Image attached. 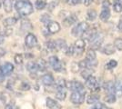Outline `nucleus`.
<instances>
[{"instance_id": "f257e3e1", "label": "nucleus", "mask_w": 122, "mask_h": 109, "mask_svg": "<svg viewBox=\"0 0 122 109\" xmlns=\"http://www.w3.org/2000/svg\"><path fill=\"white\" fill-rule=\"evenodd\" d=\"M15 9L20 16H27L33 13V5L27 0H17L15 3Z\"/></svg>"}, {"instance_id": "f03ea898", "label": "nucleus", "mask_w": 122, "mask_h": 109, "mask_svg": "<svg viewBox=\"0 0 122 109\" xmlns=\"http://www.w3.org/2000/svg\"><path fill=\"white\" fill-rule=\"evenodd\" d=\"M48 64L50 66L52 69L55 71V72L60 73L64 71V65L63 63L61 62L60 60L58 59V57H56V56H51L49 58H48Z\"/></svg>"}, {"instance_id": "7ed1b4c3", "label": "nucleus", "mask_w": 122, "mask_h": 109, "mask_svg": "<svg viewBox=\"0 0 122 109\" xmlns=\"http://www.w3.org/2000/svg\"><path fill=\"white\" fill-rule=\"evenodd\" d=\"M88 28H89V26H88V24H87L86 22H85V21L80 22V23H78L76 26H75L72 28V30H71L72 36H76V37L83 36V34H84Z\"/></svg>"}, {"instance_id": "20e7f679", "label": "nucleus", "mask_w": 122, "mask_h": 109, "mask_svg": "<svg viewBox=\"0 0 122 109\" xmlns=\"http://www.w3.org/2000/svg\"><path fill=\"white\" fill-rule=\"evenodd\" d=\"M66 88L71 90L72 92H86L85 86L83 85V84L76 80L66 82Z\"/></svg>"}, {"instance_id": "39448f33", "label": "nucleus", "mask_w": 122, "mask_h": 109, "mask_svg": "<svg viewBox=\"0 0 122 109\" xmlns=\"http://www.w3.org/2000/svg\"><path fill=\"white\" fill-rule=\"evenodd\" d=\"M86 92H72L70 95V101L74 104H81L85 101Z\"/></svg>"}, {"instance_id": "423d86ee", "label": "nucleus", "mask_w": 122, "mask_h": 109, "mask_svg": "<svg viewBox=\"0 0 122 109\" xmlns=\"http://www.w3.org/2000/svg\"><path fill=\"white\" fill-rule=\"evenodd\" d=\"M86 86L88 89H90L93 92H97L99 89H100V86H99V84L97 82V78L93 76H90L88 78L86 79Z\"/></svg>"}, {"instance_id": "0eeeda50", "label": "nucleus", "mask_w": 122, "mask_h": 109, "mask_svg": "<svg viewBox=\"0 0 122 109\" xmlns=\"http://www.w3.org/2000/svg\"><path fill=\"white\" fill-rule=\"evenodd\" d=\"M85 47H86V43L84 41V39L76 40L74 44V55H76L77 57L82 56L85 51Z\"/></svg>"}, {"instance_id": "6e6552de", "label": "nucleus", "mask_w": 122, "mask_h": 109, "mask_svg": "<svg viewBox=\"0 0 122 109\" xmlns=\"http://www.w3.org/2000/svg\"><path fill=\"white\" fill-rule=\"evenodd\" d=\"M14 71V66L13 64L9 62H5L0 65V73L5 76H8Z\"/></svg>"}, {"instance_id": "1a4fd4ad", "label": "nucleus", "mask_w": 122, "mask_h": 109, "mask_svg": "<svg viewBox=\"0 0 122 109\" xmlns=\"http://www.w3.org/2000/svg\"><path fill=\"white\" fill-rule=\"evenodd\" d=\"M25 45L27 48H34L37 46V39L32 33H28L25 37Z\"/></svg>"}, {"instance_id": "9d476101", "label": "nucleus", "mask_w": 122, "mask_h": 109, "mask_svg": "<svg viewBox=\"0 0 122 109\" xmlns=\"http://www.w3.org/2000/svg\"><path fill=\"white\" fill-rule=\"evenodd\" d=\"M46 29L49 34H56L60 31V25L56 21H50L46 25Z\"/></svg>"}, {"instance_id": "9b49d317", "label": "nucleus", "mask_w": 122, "mask_h": 109, "mask_svg": "<svg viewBox=\"0 0 122 109\" xmlns=\"http://www.w3.org/2000/svg\"><path fill=\"white\" fill-rule=\"evenodd\" d=\"M26 70L30 73L31 76H36V74L38 73V71H40L37 63L33 62V61H30V62H28L26 64Z\"/></svg>"}, {"instance_id": "f8f14e48", "label": "nucleus", "mask_w": 122, "mask_h": 109, "mask_svg": "<svg viewBox=\"0 0 122 109\" xmlns=\"http://www.w3.org/2000/svg\"><path fill=\"white\" fill-rule=\"evenodd\" d=\"M41 82H42V84H43L44 85H46V86L48 87V86L54 85V84H55V79L52 76V75H50V74H46V75L42 76V77H41Z\"/></svg>"}, {"instance_id": "ddd939ff", "label": "nucleus", "mask_w": 122, "mask_h": 109, "mask_svg": "<svg viewBox=\"0 0 122 109\" xmlns=\"http://www.w3.org/2000/svg\"><path fill=\"white\" fill-rule=\"evenodd\" d=\"M20 27H21V30L24 32H27V31H30L31 29L33 28V25L29 20L27 19H23L21 21V24H20Z\"/></svg>"}, {"instance_id": "4468645a", "label": "nucleus", "mask_w": 122, "mask_h": 109, "mask_svg": "<svg viewBox=\"0 0 122 109\" xmlns=\"http://www.w3.org/2000/svg\"><path fill=\"white\" fill-rule=\"evenodd\" d=\"M77 20V17L76 15H70V16H66L64 18L63 20V24L65 25V26H70L73 24H75Z\"/></svg>"}, {"instance_id": "2eb2a0df", "label": "nucleus", "mask_w": 122, "mask_h": 109, "mask_svg": "<svg viewBox=\"0 0 122 109\" xmlns=\"http://www.w3.org/2000/svg\"><path fill=\"white\" fill-rule=\"evenodd\" d=\"M2 5L4 7V10L6 13H10L13 9V5H15V4H14V0H3Z\"/></svg>"}, {"instance_id": "dca6fc26", "label": "nucleus", "mask_w": 122, "mask_h": 109, "mask_svg": "<svg viewBox=\"0 0 122 109\" xmlns=\"http://www.w3.org/2000/svg\"><path fill=\"white\" fill-rule=\"evenodd\" d=\"M104 89L107 94H115V82L107 81L104 84Z\"/></svg>"}, {"instance_id": "f3484780", "label": "nucleus", "mask_w": 122, "mask_h": 109, "mask_svg": "<svg viewBox=\"0 0 122 109\" xmlns=\"http://www.w3.org/2000/svg\"><path fill=\"white\" fill-rule=\"evenodd\" d=\"M46 105L49 109H59V104L56 100L50 98V97H46Z\"/></svg>"}, {"instance_id": "a211bd4d", "label": "nucleus", "mask_w": 122, "mask_h": 109, "mask_svg": "<svg viewBox=\"0 0 122 109\" xmlns=\"http://www.w3.org/2000/svg\"><path fill=\"white\" fill-rule=\"evenodd\" d=\"M115 46L114 45H112V44H108L107 46H105V47L102 48V53L103 54H105V55H107V56H111L113 55L115 51H116V49H115Z\"/></svg>"}, {"instance_id": "6ab92c4d", "label": "nucleus", "mask_w": 122, "mask_h": 109, "mask_svg": "<svg viewBox=\"0 0 122 109\" xmlns=\"http://www.w3.org/2000/svg\"><path fill=\"white\" fill-rule=\"evenodd\" d=\"M55 43H56V47L57 51H59V50L63 51V52L66 51L67 46H66V43L64 39H60V38L59 39H56V40H55Z\"/></svg>"}, {"instance_id": "aec40b11", "label": "nucleus", "mask_w": 122, "mask_h": 109, "mask_svg": "<svg viewBox=\"0 0 122 109\" xmlns=\"http://www.w3.org/2000/svg\"><path fill=\"white\" fill-rule=\"evenodd\" d=\"M109 17H110V11H109V8H107V7L103 8L101 11V13H100V15H99L100 20H101L102 22H107V21L109 19Z\"/></svg>"}, {"instance_id": "412c9836", "label": "nucleus", "mask_w": 122, "mask_h": 109, "mask_svg": "<svg viewBox=\"0 0 122 109\" xmlns=\"http://www.w3.org/2000/svg\"><path fill=\"white\" fill-rule=\"evenodd\" d=\"M17 22V18L15 17H6L5 20L3 21V25L5 27H11V26H15Z\"/></svg>"}, {"instance_id": "4be33fe9", "label": "nucleus", "mask_w": 122, "mask_h": 109, "mask_svg": "<svg viewBox=\"0 0 122 109\" xmlns=\"http://www.w3.org/2000/svg\"><path fill=\"white\" fill-rule=\"evenodd\" d=\"M99 100V95L97 94H91L87 96L86 98V103L88 104H96L98 102Z\"/></svg>"}, {"instance_id": "5701e85b", "label": "nucleus", "mask_w": 122, "mask_h": 109, "mask_svg": "<svg viewBox=\"0 0 122 109\" xmlns=\"http://www.w3.org/2000/svg\"><path fill=\"white\" fill-rule=\"evenodd\" d=\"M66 96V91L65 89H56V98L59 101H64Z\"/></svg>"}, {"instance_id": "b1692460", "label": "nucleus", "mask_w": 122, "mask_h": 109, "mask_svg": "<svg viewBox=\"0 0 122 109\" xmlns=\"http://www.w3.org/2000/svg\"><path fill=\"white\" fill-rule=\"evenodd\" d=\"M115 95L117 96L122 95V82L120 80H117L115 82Z\"/></svg>"}, {"instance_id": "393cba45", "label": "nucleus", "mask_w": 122, "mask_h": 109, "mask_svg": "<svg viewBox=\"0 0 122 109\" xmlns=\"http://www.w3.org/2000/svg\"><path fill=\"white\" fill-rule=\"evenodd\" d=\"M104 100H105V102H107L108 104H114L117 101V95L115 94H107L105 96Z\"/></svg>"}, {"instance_id": "a878e982", "label": "nucleus", "mask_w": 122, "mask_h": 109, "mask_svg": "<svg viewBox=\"0 0 122 109\" xmlns=\"http://www.w3.org/2000/svg\"><path fill=\"white\" fill-rule=\"evenodd\" d=\"M96 52L94 49L92 48H89L87 51H86V59L87 60H90V61H93V60H96Z\"/></svg>"}, {"instance_id": "bb28decb", "label": "nucleus", "mask_w": 122, "mask_h": 109, "mask_svg": "<svg viewBox=\"0 0 122 109\" xmlns=\"http://www.w3.org/2000/svg\"><path fill=\"white\" fill-rule=\"evenodd\" d=\"M12 33H13V30L11 29L10 27H5V26H4V28L0 27V35L1 36H9L12 35Z\"/></svg>"}, {"instance_id": "cd10ccee", "label": "nucleus", "mask_w": 122, "mask_h": 109, "mask_svg": "<svg viewBox=\"0 0 122 109\" xmlns=\"http://www.w3.org/2000/svg\"><path fill=\"white\" fill-rule=\"evenodd\" d=\"M56 89H65L66 88V81L65 79H58L55 83Z\"/></svg>"}, {"instance_id": "c85d7f7f", "label": "nucleus", "mask_w": 122, "mask_h": 109, "mask_svg": "<svg viewBox=\"0 0 122 109\" xmlns=\"http://www.w3.org/2000/svg\"><path fill=\"white\" fill-rule=\"evenodd\" d=\"M97 18V12L94 9H90L86 13V19L89 21H94Z\"/></svg>"}, {"instance_id": "c756f323", "label": "nucleus", "mask_w": 122, "mask_h": 109, "mask_svg": "<svg viewBox=\"0 0 122 109\" xmlns=\"http://www.w3.org/2000/svg\"><path fill=\"white\" fill-rule=\"evenodd\" d=\"M46 48L48 50V51H51V52H55V51H57L56 47V43L55 41H48L46 43Z\"/></svg>"}, {"instance_id": "7c9ffc66", "label": "nucleus", "mask_w": 122, "mask_h": 109, "mask_svg": "<svg viewBox=\"0 0 122 109\" xmlns=\"http://www.w3.org/2000/svg\"><path fill=\"white\" fill-rule=\"evenodd\" d=\"M35 5H36V8L37 10H42L46 6V3L45 0H36Z\"/></svg>"}, {"instance_id": "2f4dec72", "label": "nucleus", "mask_w": 122, "mask_h": 109, "mask_svg": "<svg viewBox=\"0 0 122 109\" xmlns=\"http://www.w3.org/2000/svg\"><path fill=\"white\" fill-rule=\"evenodd\" d=\"M93 74V70L92 69H89V68H85V69H82V72H81V76L84 79H86L88 78L90 76H92Z\"/></svg>"}, {"instance_id": "473e14b6", "label": "nucleus", "mask_w": 122, "mask_h": 109, "mask_svg": "<svg viewBox=\"0 0 122 109\" xmlns=\"http://www.w3.org/2000/svg\"><path fill=\"white\" fill-rule=\"evenodd\" d=\"M117 66V62L116 61V60L112 59V60H110L109 62H107V64H106L105 68H106L107 70H112L113 68H115Z\"/></svg>"}, {"instance_id": "72a5a7b5", "label": "nucleus", "mask_w": 122, "mask_h": 109, "mask_svg": "<svg viewBox=\"0 0 122 109\" xmlns=\"http://www.w3.org/2000/svg\"><path fill=\"white\" fill-rule=\"evenodd\" d=\"M37 65H38V66H39V69H40V71H44V70H46V67H47V65H46V62L43 59V58H39L38 60H37Z\"/></svg>"}, {"instance_id": "f704fd0d", "label": "nucleus", "mask_w": 122, "mask_h": 109, "mask_svg": "<svg viewBox=\"0 0 122 109\" xmlns=\"http://www.w3.org/2000/svg\"><path fill=\"white\" fill-rule=\"evenodd\" d=\"M14 60L16 65H22L23 64V61H24V57L21 54H16L14 57Z\"/></svg>"}, {"instance_id": "c9c22d12", "label": "nucleus", "mask_w": 122, "mask_h": 109, "mask_svg": "<svg viewBox=\"0 0 122 109\" xmlns=\"http://www.w3.org/2000/svg\"><path fill=\"white\" fill-rule=\"evenodd\" d=\"M40 21L42 23H44V24H46L47 25L49 22H50V16L48 15V14H43L40 17Z\"/></svg>"}, {"instance_id": "e433bc0d", "label": "nucleus", "mask_w": 122, "mask_h": 109, "mask_svg": "<svg viewBox=\"0 0 122 109\" xmlns=\"http://www.w3.org/2000/svg\"><path fill=\"white\" fill-rule=\"evenodd\" d=\"M114 46L117 48V50L122 51V38H117L114 41Z\"/></svg>"}, {"instance_id": "4c0bfd02", "label": "nucleus", "mask_w": 122, "mask_h": 109, "mask_svg": "<svg viewBox=\"0 0 122 109\" xmlns=\"http://www.w3.org/2000/svg\"><path fill=\"white\" fill-rule=\"evenodd\" d=\"M58 4V0H52L49 4H47V9L49 11L54 10V8L56 7Z\"/></svg>"}, {"instance_id": "58836bf2", "label": "nucleus", "mask_w": 122, "mask_h": 109, "mask_svg": "<svg viewBox=\"0 0 122 109\" xmlns=\"http://www.w3.org/2000/svg\"><path fill=\"white\" fill-rule=\"evenodd\" d=\"M80 69V66H79V64L76 62H73L71 64V71L73 73H77Z\"/></svg>"}, {"instance_id": "ea45409f", "label": "nucleus", "mask_w": 122, "mask_h": 109, "mask_svg": "<svg viewBox=\"0 0 122 109\" xmlns=\"http://www.w3.org/2000/svg\"><path fill=\"white\" fill-rule=\"evenodd\" d=\"M113 8L117 13H119L122 11V4L119 2H115L114 5H113Z\"/></svg>"}, {"instance_id": "a19ab883", "label": "nucleus", "mask_w": 122, "mask_h": 109, "mask_svg": "<svg viewBox=\"0 0 122 109\" xmlns=\"http://www.w3.org/2000/svg\"><path fill=\"white\" fill-rule=\"evenodd\" d=\"M65 54H66V56H68V57H71L74 55V46H70V47H67L66 49V51H65Z\"/></svg>"}, {"instance_id": "79ce46f5", "label": "nucleus", "mask_w": 122, "mask_h": 109, "mask_svg": "<svg viewBox=\"0 0 122 109\" xmlns=\"http://www.w3.org/2000/svg\"><path fill=\"white\" fill-rule=\"evenodd\" d=\"M20 89L22 91H27L30 89V85L27 82H22V84L20 85Z\"/></svg>"}, {"instance_id": "37998d69", "label": "nucleus", "mask_w": 122, "mask_h": 109, "mask_svg": "<svg viewBox=\"0 0 122 109\" xmlns=\"http://www.w3.org/2000/svg\"><path fill=\"white\" fill-rule=\"evenodd\" d=\"M5 109H17V107L14 102H10V103L5 104Z\"/></svg>"}, {"instance_id": "c03bdc74", "label": "nucleus", "mask_w": 122, "mask_h": 109, "mask_svg": "<svg viewBox=\"0 0 122 109\" xmlns=\"http://www.w3.org/2000/svg\"><path fill=\"white\" fill-rule=\"evenodd\" d=\"M5 101H6V98H5V95L0 94V105H4L5 104Z\"/></svg>"}, {"instance_id": "a18cd8bd", "label": "nucleus", "mask_w": 122, "mask_h": 109, "mask_svg": "<svg viewBox=\"0 0 122 109\" xmlns=\"http://www.w3.org/2000/svg\"><path fill=\"white\" fill-rule=\"evenodd\" d=\"M67 2H68V4H69V5H77V4H79V3L81 2V0H68Z\"/></svg>"}, {"instance_id": "49530a36", "label": "nucleus", "mask_w": 122, "mask_h": 109, "mask_svg": "<svg viewBox=\"0 0 122 109\" xmlns=\"http://www.w3.org/2000/svg\"><path fill=\"white\" fill-rule=\"evenodd\" d=\"M96 107H97V109H109L108 107H107L105 104H101V103H97V105H96Z\"/></svg>"}, {"instance_id": "de8ad7c7", "label": "nucleus", "mask_w": 122, "mask_h": 109, "mask_svg": "<svg viewBox=\"0 0 122 109\" xmlns=\"http://www.w3.org/2000/svg\"><path fill=\"white\" fill-rule=\"evenodd\" d=\"M93 1H94V0H83V4L86 5V6H88V5H91Z\"/></svg>"}, {"instance_id": "09e8293b", "label": "nucleus", "mask_w": 122, "mask_h": 109, "mask_svg": "<svg viewBox=\"0 0 122 109\" xmlns=\"http://www.w3.org/2000/svg\"><path fill=\"white\" fill-rule=\"evenodd\" d=\"M109 5H110V4H109V1H104V2H103V5H102V6H103V8H105V7L109 8Z\"/></svg>"}, {"instance_id": "8fccbe9b", "label": "nucleus", "mask_w": 122, "mask_h": 109, "mask_svg": "<svg viewBox=\"0 0 122 109\" xmlns=\"http://www.w3.org/2000/svg\"><path fill=\"white\" fill-rule=\"evenodd\" d=\"M117 28L120 32H122V16L120 17V20L118 22V25H117Z\"/></svg>"}, {"instance_id": "3c124183", "label": "nucleus", "mask_w": 122, "mask_h": 109, "mask_svg": "<svg viewBox=\"0 0 122 109\" xmlns=\"http://www.w3.org/2000/svg\"><path fill=\"white\" fill-rule=\"evenodd\" d=\"M25 57H26V58H33L34 57V56H33V54H30V53H27V54H25Z\"/></svg>"}, {"instance_id": "603ef678", "label": "nucleus", "mask_w": 122, "mask_h": 109, "mask_svg": "<svg viewBox=\"0 0 122 109\" xmlns=\"http://www.w3.org/2000/svg\"><path fill=\"white\" fill-rule=\"evenodd\" d=\"M4 80H5V76H3V75L0 73V83H2Z\"/></svg>"}, {"instance_id": "864d4df0", "label": "nucleus", "mask_w": 122, "mask_h": 109, "mask_svg": "<svg viewBox=\"0 0 122 109\" xmlns=\"http://www.w3.org/2000/svg\"><path fill=\"white\" fill-rule=\"evenodd\" d=\"M4 41H5V40H4V36L0 35V46H1V45L4 43Z\"/></svg>"}, {"instance_id": "5fc2aeb1", "label": "nucleus", "mask_w": 122, "mask_h": 109, "mask_svg": "<svg viewBox=\"0 0 122 109\" xmlns=\"http://www.w3.org/2000/svg\"><path fill=\"white\" fill-rule=\"evenodd\" d=\"M117 2H119V3H122V0H117Z\"/></svg>"}, {"instance_id": "6e6d98bb", "label": "nucleus", "mask_w": 122, "mask_h": 109, "mask_svg": "<svg viewBox=\"0 0 122 109\" xmlns=\"http://www.w3.org/2000/svg\"><path fill=\"white\" fill-rule=\"evenodd\" d=\"M1 5H2V2H1V0H0V7H1Z\"/></svg>"}, {"instance_id": "4d7b16f0", "label": "nucleus", "mask_w": 122, "mask_h": 109, "mask_svg": "<svg viewBox=\"0 0 122 109\" xmlns=\"http://www.w3.org/2000/svg\"><path fill=\"white\" fill-rule=\"evenodd\" d=\"M91 109H97V108L96 107V106H95V107H93V108H91Z\"/></svg>"}]
</instances>
